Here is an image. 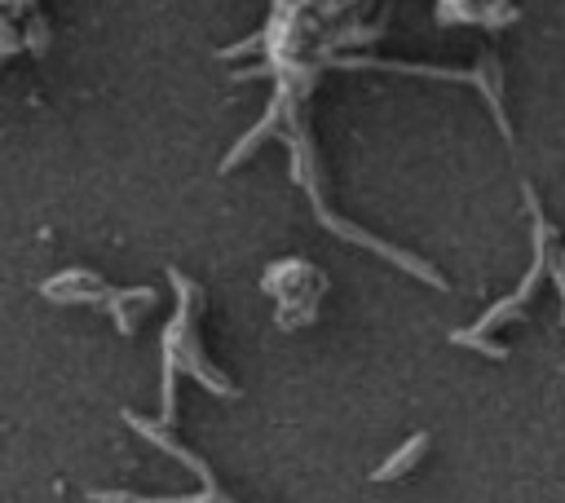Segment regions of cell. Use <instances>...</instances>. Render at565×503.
<instances>
[{
	"label": "cell",
	"instance_id": "6da1fadb",
	"mask_svg": "<svg viewBox=\"0 0 565 503\" xmlns=\"http://www.w3.org/2000/svg\"><path fill=\"white\" fill-rule=\"evenodd\" d=\"M525 203H530V212H534V265H530V274H525V278H521V287H516L508 300H499V304H494V309H490V313H486V318H481L472 331H455L450 340H481V335H486L494 322L512 318V309H521V304L530 300V291L539 287L543 265H547V225H543V212H539V203H534V190H530V185H525Z\"/></svg>",
	"mask_w": 565,
	"mask_h": 503
},
{
	"label": "cell",
	"instance_id": "7a4b0ae2",
	"mask_svg": "<svg viewBox=\"0 0 565 503\" xmlns=\"http://www.w3.org/2000/svg\"><path fill=\"white\" fill-rule=\"evenodd\" d=\"M190 331H194V318H190V309H181V318L168 327V340H163V344H168V362H163V379H168V384H163V406H168V415H172V371H177V344H181V340H190V344H194V335H190ZM185 366H194V375H199L207 388L230 393V384H221L212 371H203V366H199V349H185Z\"/></svg>",
	"mask_w": 565,
	"mask_h": 503
},
{
	"label": "cell",
	"instance_id": "3957f363",
	"mask_svg": "<svg viewBox=\"0 0 565 503\" xmlns=\"http://www.w3.org/2000/svg\"><path fill=\"white\" fill-rule=\"evenodd\" d=\"M424 446H428V437H424V432H415V437H411V441H406L388 463H380V468H375V481H393L397 472H406V468L419 459V450H424Z\"/></svg>",
	"mask_w": 565,
	"mask_h": 503
}]
</instances>
